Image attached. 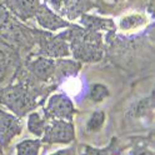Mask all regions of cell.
<instances>
[{"label": "cell", "mask_w": 155, "mask_h": 155, "mask_svg": "<svg viewBox=\"0 0 155 155\" xmlns=\"http://www.w3.org/2000/svg\"><path fill=\"white\" fill-rule=\"evenodd\" d=\"M68 34L71 50L70 54H73L76 61L94 63L101 60L104 55L101 33L71 25L70 30H68Z\"/></svg>", "instance_id": "cell-1"}, {"label": "cell", "mask_w": 155, "mask_h": 155, "mask_svg": "<svg viewBox=\"0 0 155 155\" xmlns=\"http://www.w3.org/2000/svg\"><path fill=\"white\" fill-rule=\"evenodd\" d=\"M0 103H3L18 118L28 115L36 106L35 96L23 84L8 86L0 95Z\"/></svg>", "instance_id": "cell-2"}, {"label": "cell", "mask_w": 155, "mask_h": 155, "mask_svg": "<svg viewBox=\"0 0 155 155\" xmlns=\"http://www.w3.org/2000/svg\"><path fill=\"white\" fill-rule=\"evenodd\" d=\"M39 44H40V54L43 56L60 59V58H66L70 55L68 30L55 36L50 33H41L39 38Z\"/></svg>", "instance_id": "cell-3"}, {"label": "cell", "mask_w": 155, "mask_h": 155, "mask_svg": "<svg viewBox=\"0 0 155 155\" xmlns=\"http://www.w3.org/2000/svg\"><path fill=\"white\" fill-rule=\"evenodd\" d=\"M75 140V127L73 121L53 119L46 123L41 135V143L46 144H69Z\"/></svg>", "instance_id": "cell-4"}, {"label": "cell", "mask_w": 155, "mask_h": 155, "mask_svg": "<svg viewBox=\"0 0 155 155\" xmlns=\"http://www.w3.org/2000/svg\"><path fill=\"white\" fill-rule=\"evenodd\" d=\"M76 109L71 99L65 94H54L51 95L46 103L44 109V115L48 119H59L73 121Z\"/></svg>", "instance_id": "cell-5"}, {"label": "cell", "mask_w": 155, "mask_h": 155, "mask_svg": "<svg viewBox=\"0 0 155 155\" xmlns=\"http://www.w3.org/2000/svg\"><path fill=\"white\" fill-rule=\"evenodd\" d=\"M34 18L36 19L38 24L48 31H58V30H61V29L70 28L73 25L70 21L65 20L58 13H55L46 4H40Z\"/></svg>", "instance_id": "cell-6"}, {"label": "cell", "mask_w": 155, "mask_h": 155, "mask_svg": "<svg viewBox=\"0 0 155 155\" xmlns=\"http://www.w3.org/2000/svg\"><path fill=\"white\" fill-rule=\"evenodd\" d=\"M23 125L14 114L0 110V149H4L16 135L21 133Z\"/></svg>", "instance_id": "cell-7"}, {"label": "cell", "mask_w": 155, "mask_h": 155, "mask_svg": "<svg viewBox=\"0 0 155 155\" xmlns=\"http://www.w3.org/2000/svg\"><path fill=\"white\" fill-rule=\"evenodd\" d=\"M5 8L10 10L20 20H29L34 18L40 6V0H4Z\"/></svg>", "instance_id": "cell-8"}, {"label": "cell", "mask_w": 155, "mask_h": 155, "mask_svg": "<svg viewBox=\"0 0 155 155\" xmlns=\"http://www.w3.org/2000/svg\"><path fill=\"white\" fill-rule=\"evenodd\" d=\"M55 69V60L51 58L40 56L38 59L29 63V70H30L39 80L48 81L53 78Z\"/></svg>", "instance_id": "cell-9"}, {"label": "cell", "mask_w": 155, "mask_h": 155, "mask_svg": "<svg viewBox=\"0 0 155 155\" xmlns=\"http://www.w3.org/2000/svg\"><path fill=\"white\" fill-rule=\"evenodd\" d=\"M80 24L83 25L84 29L91 30V31L101 33L103 30H106V31L115 30V23L111 20V19H104V18L94 16V15H89V14L81 15Z\"/></svg>", "instance_id": "cell-10"}, {"label": "cell", "mask_w": 155, "mask_h": 155, "mask_svg": "<svg viewBox=\"0 0 155 155\" xmlns=\"http://www.w3.org/2000/svg\"><path fill=\"white\" fill-rule=\"evenodd\" d=\"M79 69H80V64L76 60H68V59L64 60L63 58H60L58 61H55V69L51 79H55L56 81H61L65 78L76 75Z\"/></svg>", "instance_id": "cell-11"}, {"label": "cell", "mask_w": 155, "mask_h": 155, "mask_svg": "<svg viewBox=\"0 0 155 155\" xmlns=\"http://www.w3.org/2000/svg\"><path fill=\"white\" fill-rule=\"evenodd\" d=\"M46 118L45 115L43 116L38 111H30L28 114V130L35 137H41L45 125H46Z\"/></svg>", "instance_id": "cell-12"}, {"label": "cell", "mask_w": 155, "mask_h": 155, "mask_svg": "<svg viewBox=\"0 0 155 155\" xmlns=\"http://www.w3.org/2000/svg\"><path fill=\"white\" fill-rule=\"evenodd\" d=\"M41 147V140L26 139L16 145V155H39Z\"/></svg>", "instance_id": "cell-13"}, {"label": "cell", "mask_w": 155, "mask_h": 155, "mask_svg": "<svg viewBox=\"0 0 155 155\" xmlns=\"http://www.w3.org/2000/svg\"><path fill=\"white\" fill-rule=\"evenodd\" d=\"M145 23H147V19H145L144 15H141V14H131V15L121 18V20L119 23V26H120L121 30L130 31V30H135V29L143 26Z\"/></svg>", "instance_id": "cell-14"}, {"label": "cell", "mask_w": 155, "mask_h": 155, "mask_svg": "<svg viewBox=\"0 0 155 155\" xmlns=\"http://www.w3.org/2000/svg\"><path fill=\"white\" fill-rule=\"evenodd\" d=\"M105 124V111L96 110L94 111L86 123V130L88 131H99Z\"/></svg>", "instance_id": "cell-15"}, {"label": "cell", "mask_w": 155, "mask_h": 155, "mask_svg": "<svg viewBox=\"0 0 155 155\" xmlns=\"http://www.w3.org/2000/svg\"><path fill=\"white\" fill-rule=\"evenodd\" d=\"M109 96V89L103 84H94L89 89V99L94 103H100Z\"/></svg>", "instance_id": "cell-16"}, {"label": "cell", "mask_w": 155, "mask_h": 155, "mask_svg": "<svg viewBox=\"0 0 155 155\" xmlns=\"http://www.w3.org/2000/svg\"><path fill=\"white\" fill-rule=\"evenodd\" d=\"M71 0H49V4L51 9L56 13H64L66 6L70 4Z\"/></svg>", "instance_id": "cell-17"}, {"label": "cell", "mask_w": 155, "mask_h": 155, "mask_svg": "<svg viewBox=\"0 0 155 155\" xmlns=\"http://www.w3.org/2000/svg\"><path fill=\"white\" fill-rule=\"evenodd\" d=\"M111 148H113V144H110L109 147L105 149H95L91 147H85L83 155H110Z\"/></svg>", "instance_id": "cell-18"}, {"label": "cell", "mask_w": 155, "mask_h": 155, "mask_svg": "<svg viewBox=\"0 0 155 155\" xmlns=\"http://www.w3.org/2000/svg\"><path fill=\"white\" fill-rule=\"evenodd\" d=\"M9 21V10L0 4V29H3Z\"/></svg>", "instance_id": "cell-19"}, {"label": "cell", "mask_w": 155, "mask_h": 155, "mask_svg": "<svg viewBox=\"0 0 155 155\" xmlns=\"http://www.w3.org/2000/svg\"><path fill=\"white\" fill-rule=\"evenodd\" d=\"M50 155H76V151H75L74 147H70V148H66V149H60V150H58Z\"/></svg>", "instance_id": "cell-20"}, {"label": "cell", "mask_w": 155, "mask_h": 155, "mask_svg": "<svg viewBox=\"0 0 155 155\" xmlns=\"http://www.w3.org/2000/svg\"><path fill=\"white\" fill-rule=\"evenodd\" d=\"M133 155H154V154L151 153V150H149L147 148H137L134 150Z\"/></svg>", "instance_id": "cell-21"}, {"label": "cell", "mask_w": 155, "mask_h": 155, "mask_svg": "<svg viewBox=\"0 0 155 155\" xmlns=\"http://www.w3.org/2000/svg\"><path fill=\"white\" fill-rule=\"evenodd\" d=\"M111 2H120V0H111Z\"/></svg>", "instance_id": "cell-22"}]
</instances>
